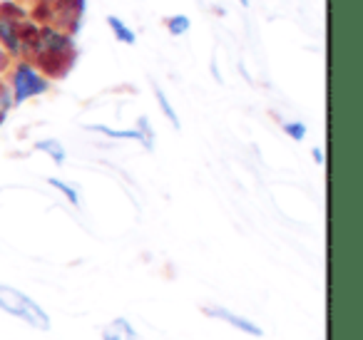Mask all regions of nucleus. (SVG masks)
<instances>
[{
	"label": "nucleus",
	"instance_id": "obj_1",
	"mask_svg": "<svg viewBox=\"0 0 363 340\" xmlns=\"http://www.w3.org/2000/svg\"><path fill=\"white\" fill-rule=\"evenodd\" d=\"M26 60L35 62L50 80H60L72 70L77 60L75 35L50 23H38V35Z\"/></svg>",
	"mask_w": 363,
	"mask_h": 340
},
{
	"label": "nucleus",
	"instance_id": "obj_2",
	"mask_svg": "<svg viewBox=\"0 0 363 340\" xmlns=\"http://www.w3.org/2000/svg\"><path fill=\"white\" fill-rule=\"evenodd\" d=\"M38 35V23L30 11L18 0L0 3V45L13 60H23L30 55V47Z\"/></svg>",
	"mask_w": 363,
	"mask_h": 340
},
{
	"label": "nucleus",
	"instance_id": "obj_3",
	"mask_svg": "<svg viewBox=\"0 0 363 340\" xmlns=\"http://www.w3.org/2000/svg\"><path fill=\"white\" fill-rule=\"evenodd\" d=\"M3 82H6L8 92H11V97H13V105L16 107L26 105V102H30V100H38V97L48 95V92L52 90L50 77H48L45 72L35 65V62L26 60V57H23V60L11 62V67H8Z\"/></svg>",
	"mask_w": 363,
	"mask_h": 340
},
{
	"label": "nucleus",
	"instance_id": "obj_4",
	"mask_svg": "<svg viewBox=\"0 0 363 340\" xmlns=\"http://www.w3.org/2000/svg\"><path fill=\"white\" fill-rule=\"evenodd\" d=\"M0 310L11 318L26 323L28 328L40 330V333H48L52 328V318L30 293L16 288V285L0 283Z\"/></svg>",
	"mask_w": 363,
	"mask_h": 340
},
{
	"label": "nucleus",
	"instance_id": "obj_5",
	"mask_svg": "<svg viewBox=\"0 0 363 340\" xmlns=\"http://www.w3.org/2000/svg\"><path fill=\"white\" fill-rule=\"evenodd\" d=\"M45 18L40 23H50L75 35L85 18V0H43Z\"/></svg>",
	"mask_w": 363,
	"mask_h": 340
},
{
	"label": "nucleus",
	"instance_id": "obj_6",
	"mask_svg": "<svg viewBox=\"0 0 363 340\" xmlns=\"http://www.w3.org/2000/svg\"><path fill=\"white\" fill-rule=\"evenodd\" d=\"M202 313L207 315V318H212V320L227 323L229 328L239 330V333L249 335V338H262V335H264L262 325H259L257 320L247 318V315L237 313V310L227 308V305H222V303H207V305H202Z\"/></svg>",
	"mask_w": 363,
	"mask_h": 340
},
{
	"label": "nucleus",
	"instance_id": "obj_7",
	"mask_svg": "<svg viewBox=\"0 0 363 340\" xmlns=\"http://www.w3.org/2000/svg\"><path fill=\"white\" fill-rule=\"evenodd\" d=\"M102 340H140V338H137V330L130 323V318L117 315V318H112L102 328Z\"/></svg>",
	"mask_w": 363,
	"mask_h": 340
},
{
	"label": "nucleus",
	"instance_id": "obj_8",
	"mask_svg": "<svg viewBox=\"0 0 363 340\" xmlns=\"http://www.w3.org/2000/svg\"><path fill=\"white\" fill-rule=\"evenodd\" d=\"M87 130L95 132V135H102L107 140L115 142H137L140 147H145V140L137 132V127H127V130H117V127H107V125H87Z\"/></svg>",
	"mask_w": 363,
	"mask_h": 340
},
{
	"label": "nucleus",
	"instance_id": "obj_9",
	"mask_svg": "<svg viewBox=\"0 0 363 340\" xmlns=\"http://www.w3.org/2000/svg\"><path fill=\"white\" fill-rule=\"evenodd\" d=\"M33 149H35V152H43V154H45L48 159H50L55 166H62V164L67 162V149H65V144H62L60 140H55V137H45V140H38L35 144H33Z\"/></svg>",
	"mask_w": 363,
	"mask_h": 340
},
{
	"label": "nucleus",
	"instance_id": "obj_10",
	"mask_svg": "<svg viewBox=\"0 0 363 340\" xmlns=\"http://www.w3.org/2000/svg\"><path fill=\"white\" fill-rule=\"evenodd\" d=\"M48 184H50L52 189H55L57 194H60L62 199L67 201V204L75 206V209H80V206H82L80 191H77V186H75V184H70V181L60 179V176H48Z\"/></svg>",
	"mask_w": 363,
	"mask_h": 340
},
{
	"label": "nucleus",
	"instance_id": "obj_11",
	"mask_svg": "<svg viewBox=\"0 0 363 340\" xmlns=\"http://www.w3.org/2000/svg\"><path fill=\"white\" fill-rule=\"evenodd\" d=\"M107 26H110V33H112V38H115L117 42H122V45H135V42H137V33L132 30V28L127 26L122 18L110 16V18H107Z\"/></svg>",
	"mask_w": 363,
	"mask_h": 340
},
{
	"label": "nucleus",
	"instance_id": "obj_12",
	"mask_svg": "<svg viewBox=\"0 0 363 340\" xmlns=\"http://www.w3.org/2000/svg\"><path fill=\"white\" fill-rule=\"evenodd\" d=\"M152 90H155V100H157V107H160V112H162V115H164V120L169 122V125L174 127V130H179V127H182V122H179V115H177L174 105H172V100H169V97H167V92L162 90L160 85H155V87H152Z\"/></svg>",
	"mask_w": 363,
	"mask_h": 340
},
{
	"label": "nucleus",
	"instance_id": "obj_13",
	"mask_svg": "<svg viewBox=\"0 0 363 340\" xmlns=\"http://www.w3.org/2000/svg\"><path fill=\"white\" fill-rule=\"evenodd\" d=\"M164 28H167V33H169L172 38H182V35H187V33L192 30V21H189V16H184V13H177V16L167 18Z\"/></svg>",
	"mask_w": 363,
	"mask_h": 340
},
{
	"label": "nucleus",
	"instance_id": "obj_14",
	"mask_svg": "<svg viewBox=\"0 0 363 340\" xmlns=\"http://www.w3.org/2000/svg\"><path fill=\"white\" fill-rule=\"evenodd\" d=\"M281 130L291 142H303L308 137V127L301 120H281Z\"/></svg>",
	"mask_w": 363,
	"mask_h": 340
},
{
	"label": "nucleus",
	"instance_id": "obj_15",
	"mask_svg": "<svg viewBox=\"0 0 363 340\" xmlns=\"http://www.w3.org/2000/svg\"><path fill=\"white\" fill-rule=\"evenodd\" d=\"M135 127H137V132H140V135H142V140H145V149H147V152L155 149V130H152L150 117H145V115L137 117Z\"/></svg>",
	"mask_w": 363,
	"mask_h": 340
},
{
	"label": "nucleus",
	"instance_id": "obj_16",
	"mask_svg": "<svg viewBox=\"0 0 363 340\" xmlns=\"http://www.w3.org/2000/svg\"><path fill=\"white\" fill-rule=\"evenodd\" d=\"M13 97H11V92H8V87H6V82L0 80V130H3V125L8 122V117H11V112H13Z\"/></svg>",
	"mask_w": 363,
	"mask_h": 340
},
{
	"label": "nucleus",
	"instance_id": "obj_17",
	"mask_svg": "<svg viewBox=\"0 0 363 340\" xmlns=\"http://www.w3.org/2000/svg\"><path fill=\"white\" fill-rule=\"evenodd\" d=\"M11 62H13V57L8 55L6 50H3V45H0V80H3V77H6L8 67H11Z\"/></svg>",
	"mask_w": 363,
	"mask_h": 340
},
{
	"label": "nucleus",
	"instance_id": "obj_18",
	"mask_svg": "<svg viewBox=\"0 0 363 340\" xmlns=\"http://www.w3.org/2000/svg\"><path fill=\"white\" fill-rule=\"evenodd\" d=\"M311 159H313V164H318V166H323V162H326V154H323V149L318 144L311 149Z\"/></svg>",
	"mask_w": 363,
	"mask_h": 340
},
{
	"label": "nucleus",
	"instance_id": "obj_19",
	"mask_svg": "<svg viewBox=\"0 0 363 340\" xmlns=\"http://www.w3.org/2000/svg\"><path fill=\"white\" fill-rule=\"evenodd\" d=\"M239 3H242V6H244V8H247V6H249V0H239Z\"/></svg>",
	"mask_w": 363,
	"mask_h": 340
}]
</instances>
